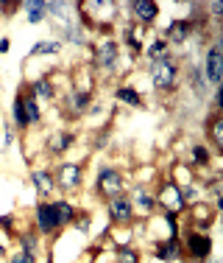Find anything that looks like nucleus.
I'll list each match as a JSON object with an SVG mask.
<instances>
[{"label":"nucleus","instance_id":"39448f33","mask_svg":"<svg viewBox=\"0 0 223 263\" xmlns=\"http://www.w3.org/2000/svg\"><path fill=\"white\" fill-rule=\"evenodd\" d=\"M56 191H62L64 196L78 193L84 185V163H59L53 171Z\"/></svg>","mask_w":223,"mask_h":263},{"label":"nucleus","instance_id":"2f4dec72","mask_svg":"<svg viewBox=\"0 0 223 263\" xmlns=\"http://www.w3.org/2000/svg\"><path fill=\"white\" fill-rule=\"evenodd\" d=\"M170 179H173V182H176L179 188H187L190 182H195V171L190 168V165L179 163V165L173 168V177H170Z\"/></svg>","mask_w":223,"mask_h":263},{"label":"nucleus","instance_id":"9b49d317","mask_svg":"<svg viewBox=\"0 0 223 263\" xmlns=\"http://www.w3.org/2000/svg\"><path fill=\"white\" fill-rule=\"evenodd\" d=\"M184 213L190 216V230H198V233H209V227L215 224V219H218V210H215V205L212 202H195V205H190Z\"/></svg>","mask_w":223,"mask_h":263},{"label":"nucleus","instance_id":"aec40b11","mask_svg":"<svg viewBox=\"0 0 223 263\" xmlns=\"http://www.w3.org/2000/svg\"><path fill=\"white\" fill-rule=\"evenodd\" d=\"M212 160H215V151L209 149L207 143H193L190 146V168L198 171V168H209L212 165Z\"/></svg>","mask_w":223,"mask_h":263},{"label":"nucleus","instance_id":"f3484780","mask_svg":"<svg viewBox=\"0 0 223 263\" xmlns=\"http://www.w3.org/2000/svg\"><path fill=\"white\" fill-rule=\"evenodd\" d=\"M50 205H53V213H56V224H59V230H67V227H73V224H76L78 207L73 205L70 199H56V202H50Z\"/></svg>","mask_w":223,"mask_h":263},{"label":"nucleus","instance_id":"0eeeda50","mask_svg":"<svg viewBox=\"0 0 223 263\" xmlns=\"http://www.w3.org/2000/svg\"><path fill=\"white\" fill-rule=\"evenodd\" d=\"M106 216H109L112 227H131L134 221H137L131 196L128 193H117V196L106 199Z\"/></svg>","mask_w":223,"mask_h":263},{"label":"nucleus","instance_id":"2eb2a0df","mask_svg":"<svg viewBox=\"0 0 223 263\" xmlns=\"http://www.w3.org/2000/svg\"><path fill=\"white\" fill-rule=\"evenodd\" d=\"M153 258L156 261H165V263H176L184 258V249H181V235H170L165 241H156L153 244Z\"/></svg>","mask_w":223,"mask_h":263},{"label":"nucleus","instance_id":"4c0bfd02","mask_svg":"<svg viewBox=\"0 0 223 263\" xmlns=\"http://www.w3.org/2000/svg\"><path fill=\"white\" fill-rule=\"evenodd\" d=\"M8 48H11V39L3 36V39H0V53H8Z\"/></svg>","mask_w":223,"mask_h":263},{"label":"nucleus","instance_id":"a878e982","mask_svg":"<svg viewBox=\"0 0 223 263\" xmlns=\"http://www.w3.org/2000/svg\"><path fill=\"white\" fill-rule=\"evenodd\" d=\"M22 8H25L28 22H31V25H39V22L48 17V3H45V0H25Z\"/></svg>","mask_w":223,"mask_h":263},{"label":"nucleus","instance_id":"4be33fe9","mask_svg":"<svg viewBox=\"0 0 223 263\" xmlns=\"http://www.w3.org/2000/svg\"><path fill=\"white\" fill-rule=\"evenodd\" d=\"M28 90L34 93L36 101H53L56 98V84H53V78L45 73V76L34 78V81H28Z\"/></svg>","mask_w":223,"mask_h":263},{"label":"nucleus","instance_id":"ddd939ff","mask_svg":"<svg viewBox=\"0 0 223 263\" xmlns=\"http://www.w3.org/2000/svg\"><path fill=\"white\" fill-rule=\"evenodd\" d=\"M128 11H131V25L137 22L139 28H148V25H153L156 22V17H159V3H153V0H134V3H128Z\"/></svg>","mask_w":223,"mask_h":263},{"label":"nucleus","instance_id":"c85d7f7f","mask_svg":"<svg viewBox=\"0 0 223 263\" xmlns=\"http://www.w3.org/2000/svg\"><path fill=\"white\" fill-rule=\"evenodd\" d=\"M64 45L59 42V39H39V42L31 48V53L28 56H56V53H62Z\"/></svg>","mask_w":223,"mask_h":263},{"label":"nucleus","instance_id":"4468645a","mask_svg":"<svg viewBox=\"0 0 223 263\" xmlns=\"http://www.w3.org/2000/svg\"><path fill=\"white\" fill-rule=\"evenodd\" d=\"M76 132L73 129H56V132H50V137L45 140V149H48L50 157H62L67 154L70 149H73V143H76Z\"/></svg>","mask_w":223,"mask_h":263},{"label":"nucleus","instance_id":"9d476101","mask_svg":"<svg viewBox=\"0 0 223 263\" xmlns=\"http://www.w3.org/2000/svg\"><path fill=\"white\" fill-rule=\"evenodd\" d=\"M92 98L95 93H78V90H70L62 101V115L67 121H78L84 115H90V107H92Z\"/></svg>","mask_w":223,"mask_h":263},{"label":"nucleus","instance_id":"6ab92c4d","mask_svg":"<svg viewBox=\"0 0 223 263\" xmlns=\"http://www.w3.org/2000/svg\"><path fill=\"white\" fill-rule=\"evenodd\" d=\"M22 93V104H25V115H28V126H39L42 121H45V112H42V104L34 98V93L28 90V81L20 87Z\"/></svg>","mask_w":223,"mask_h":263},{"label":"nucleus","instance_id":"c9c22d12","mask_svg":"<svg viewBox=\"0 0 223 263\" xmlns=\"http://www.w3.org/2000/svg\"><path fill=\"white\" fill-rule=\"evenodd\" d=\"M8 263H36V255H28V252H14L11 258H8Z\"/></svg>","mask_w":223,"mask_h":263},{"label":"nucleus","instance_id":"7ed1b4c3","mask_svg":"<svg viewBox=\"0 0 223 263\" xmlns=\"http://www.w3.org/2000/svg\"><path fill=\"white\" fill-rule=\"evenodd\" d=\"M117 64H120V42L114 36H104L92 50V67L106 73V76H114Z\"/></svg>","mask_w":223,"mask_h":263},{"label":"nucleus","instance_id":"7c9ffc66","mask_svg":"<svg viewBox=\"0 0 223 263\" xmlns=\"http://www.w3.org/2000/svg\"><path fill=\"white\" fill-rule=\"evenodd\" d=\"M114 263H142V255H139L137 247H114Z\"/></svg>","mask_w":223,"mask_h":263},{"label":"nucleus","instance_id":"cd10ccee","mask_svg":"<svg viewBox=\"0 0 223 263\" xmlns=\"http://www.w3.org/2000/svg\"><path fill=\"white\" fill-rule=\"evenodd\" d=\"M142 53L148 56V62H153V59H159V56H167L170 53V45L165 42V36H153L151 42H145Z\"/></svg>","mask_w":223,"mask_h":263},{"label":"nucleus","instance_id":"bb28decb","mask_svg":"<svg viewBox=\"0 0 223 263\" xmlns=\"http://www.w3.org/2000/svg\"><path fill=\"white\" fill-rule=\"evenodd\" d=\"M123 45H125V50L131 53V59H137L139 53H142V48H145V42L139 39V34H137V28H134V25H125V31H123Z\"/></svg>","mask_w":223,"mask_h":263},{"label":"nucleus","instance_id":"6e6552de","mask_svg":"<svg viewBox=\"0 0 223 263\" xmlns=\"http://www.w3.org/2000/svg\"><path fill=\"white\" fill-rule=\"evenodd\" d=\"M201 70H204V78H207L209 87H221V81H223V42L221 39H215L207 48Z\"/></svg>","mask_w":223,"mask_h":263},{"label":"nucleus","instance_id":"20e7f679","mask_svg":"<svg viewBox=\"0 0 223 263\" xmlns=\"http://www.w3.org/2000/svg\"><path fill=\"white\" fill-rule=\"evenodd\" d=\"M181 249L190 263H207L212 255V238L209 233H198V230H187L181 235Z\"/></svg>","mask_w":223,"mask_h":263},{"label":"nucleus","instance_id":"ea45409f","mask_svg":"<svg viewBox=\"0 0 223 263\" xmlns=\"http://www.w3.org/2000/svg\"><path fill=\"white\" fill-rule=\"evenodd\" d=\"M6 252H8V249H6V244L0 241V258H6Z\"/></svg>","mask_w":223,"mask_h":263},{"label":"nucleus","instance_id":"f8f14e48","mask_svg":"<svg viewBox=\"0 0 223 263\" xmlns=\"http://www.w3.org/2000/svg\"><path fill=\"white\" fill-rule=\"evenodd\" d=\"M128 196H131L134 213H139L142 219H153V213L159 210V207H156V199H153V191L148 185H134Z\"/></svg>","mask_w":223,"mask_h":263},{"label":"nucleus","instance_id":"473e14b6","mask_svg":"<svg viewBox=\"0 0 223 263\" xmlns=\"http://www.w3.org/2000/svg\"><path fill=\"white\" fill-rule=\"evenodd\" d=\"M14 221H17V216L14 213H3L0 216V230H3L6 235H11V238L17 235V224H14Z\"/></svg>","mask_w":223,"mask_h":263},{"label":"nucleus","instance_id":"dca6fc26","mask_svg":"<svg viewBox=\"0 0 223 263\" xmlns=\"http://www.w3.org/2000/svg\"><path fill=\"white\" fill-rule=\"evenodd\" d=\"M31 185H34V191H36L39 199H48L50 193L56 191L53 171L50 168H31Z\"/></svg>","mask_w":223,"mask_h":263},{"label":"nucleus","instance_id":"58836bf2","mask_svg":"<svg viewBox=\"0 0 223 263\" xmlns=\"http://www.w3.org/2000/svg\"><path fill=\"white\" fill-rule=\"evenodd\" d=\"M11 143H14V126H8L6 129V146H11Z\"/></svg>","mask_w":223,"mask_h":263},{"label":"nucleus","instance_id":"f03ea898","mask_svg":"<svg viewBox=\"0 0 223 263\" xmlns=\"http://www.w3.org/2000/svg\"><path fill=\"white\" fill-rule=\"evenodd\" d=\"M153 199H156V207H159L162 213H176V216H184L187 210V202H184V193L181 188L176 185L173 179L167 177L159 182V188L153 191Z\"/></svg>","mask_w":223,"mask_h":263},{"label":"nucleus","instance_id":"393cba45","mask_svg":"<svg viewBox=\"0 0 223 263\" xmlns=\"http://www.w3.org/2000/svg\"><path fill=\"white\" fill-rule=\"evenodd\" d=\"M11 126L17 129V132H25L28 126V115H25V104H22V93L17 90V95H14V104H11Z\"/></svg>","mask_w":223,"mask_h":263},{"label":"nucleus","instance_id":"412c9836","mask_svg":"<svg viewBox=\"0 0 223 263\" xmlns=\"http://www.w3.org/2000/svg\"><path fill=\"white\" fill-rule=\"evenodd\" d=\"M207 137L212 143V151L223 154V115L212 109V115L207 118Z\"/></svg>","mask_w":223,"mask_h":263},{"label":"nucleus","instance_id":"423d86ee","mask_svg":"<svg viewBox=\"0 0 223 263\" xmlns=\"http://www.w3.org/2000/svg\"><path fill=\"white\" fill-rule=\"evenodd\" d=\"M95 193L101 199H112V196H117V193H125V177L123 171L114 168V165H104V168L98 171L95 177Z\"/></svg>","mask_w":223,"mask_h":263},{"label":"nucleus","instance_id":"5701e85b","mask_svg":"<svg viewBox=\"0 0 223 263\" xmlns=\"http://www.w3.org/2000/svg\"><path fill=\"white\" fill-rule=\"evenodd\" d=\"M114 98H117L120 104H125V107H131V109H142V107H145V98H142L139 90H137V87H131V84H117Z\"/></svg>","mask_w":223,"mask_h":263},{"label":"nucleus","instance_id":"a211bd4d","mask_svg":"<svg viewBox=\"0 0 223 263\" xmlns=\"http://www.w3.org/2000/svg\"><path fill=\"white\" fill-rule=\"evenodd\" d=\"M190 36H193V25L187 22V17L173 20V22L165 28V42H167V45H184Z\"/></svg>","mask_w":223,"mask_h":263},{"label":"nucleus","instance_id":"1a4fd4ad","mask_svg":"<svg viewBox=\"0 0 223 263\" xmlns=\"http://www.w3.org/2000/svg\"><path fill=\"white\" fill-rule=\"evenodd\" d=\"M34 230L39 233V238H56V235L62 233L59 224H56V213H53V205L45 199L36 202L34 207Z\"/></svg>","mask_w":223,"mask_h":263},{"label":"nucleus","instance_id":"f257e3e1","mask_svg":"<svg viewBox=\"0 0 223 263\" xmlns=\"http://www.w3.org/2000/svg\"><path fill=\"white\" fill-rule=\"evenodd\" d=\"M179 62H176L173 53L159 56L148 62V76H151V84L156 93H173L176 84H179Z\"/></svg>","mask_w":223,"mask_h":263},{"label":"nucleus","instance_id":"f704fd0d","mask_svg":"<svg viewBox=\"0 0 223 263\" xmlns=\"http://www.w3.org/2000/svg\"><path fill=\"white\" fill-rule=\"evenodd\" d=\"M204 8L209 11V22H215L218 25V22H221V14H223V6L221 3H209V6H204Z\"/></svg>","mask_w":223,"mask_h":263},{"label":"nucleus","instance_id":"c756f323","mask_svg":"<svg viewBox=\"0 0 223 263\" xmlns=\"http://www.w3.org/2000/svg\"><path fill=\"white\" fill-rule=\"evenodd\" d=\"M187 76H190V87H193L195 95H207L209 93V84H207V78H204L201 64H193V67L187 70Z\"/></svg>","mask_w":223,"mask_h":263},{"label":"nucleus","instance_id":"b1692460","mask_svg":"<svg viewBox=\"0 0 223 263\" xmlns=\"http://www.w3.org/2000/svg\"><path fill=\"white\" fill-rule=\"evenodd\" d=\"M17 244H20V252H28V255H36L39 252V244H42V238H39V233H36L34 227L31 230H17Z\"/></svg>","mask_w":223,"mask_h":263},{"label":"nucleus","instance_id":"e433bc0d","mask_svg":"<svg viewBox=\"0 0 223 263\" xmlns=\"http://www.w3.org/2000/svg\"><path fill=\"white\" fill-rule=\"evenodd\" d=\"M17 8H20V3H0V11H3L6 17H11Z\"/></svg>","mask_w":223,"mask_h":263},{"label":"nucleus","instance_id":"72a5a7b5","mask_svg":"<svg viewBox=\"0 0 223 263\" xmlns=\"http://www.w3.org/2000/svg\"><path fill=\"white\" fill-rule=\"evenodd\" d=\"M76 230H81V233H90V227H92V219H90V213H81L78 210V219H76V224H73Z\"/></svg>","mask_w":223,"mask_h":263}]
</instances>
